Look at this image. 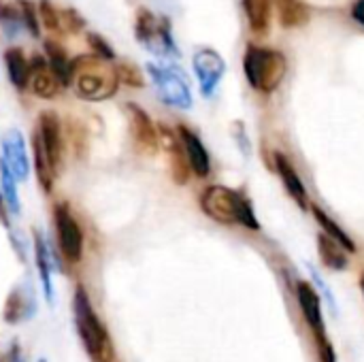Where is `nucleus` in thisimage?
I'll return each mask as SVG.
<instances>
[{"label": "nucleus", "instance_id": "nucleus-1", "mask_svg": "<svg viewBox=\"0 0 364 362\" xmlns=\"http://www.w3.org/2000/svg\"><path fill=\"white\" fill-rule=\"evenodd\" d=\"M79 98L83 100H107L117 87V68L109 66L105 58L81 55L70 64V83Z\"/></svg>", "mask_w": 364, "mask_h": 362}, {"label": "nucleus", "instance_id": "nucleus-2", "mask_svg": "<svg viewBox=\"0 0 364 362\" xmlns=\"http://www.w3.org/2000/svg\"><path fill=\"white\" fill-rule=\"evenodd\" d=\"M200 207L211 220L220 224H241L250 230H260L252 201L239 190L226 186H209L200 196Z\"/></svg>", "mask_w": 364, "mask_h": 362}, {"label": "nucleus", "instance_id": "nucleus-3", "mask_svg": "<svg viewBox=\"0 0 364 362\" xmlns=\"http://www.w3.org/2000/svg\"><path fill=\"white\" fill-rule=\"evenodd\" d=\"M286 68H288V62L282 51L258 47V45H250L245 49L243 73H245L247 83L256 92H264V94L275 92L286 77Z\"/></svg>", "mask_w": 364, "mask_h": 362}, {"label": "nucleus", "instance_id": "nucleus-4", "mask_svg": "<svg viewBox=\"0 0 364 362\" xmlns=\"http://www.w3.org/2000/svg\"><path fill=\"white\" fill-rule=\"evenodd\" d=\"M75 324H77L81 344L85 346L92 361L109 362L111 344H109L107 331L100 324V320L90 303V297L83 288H77V292H75Z\"/></svg>", "mask_w": 364, "mask_h": 362}, {"label": "nucleus", "instance_id": "nucleus-5", "mask_svg": "<svg viewBox=\"0 0 364 362\" xmlns=\"http://www.w3.org/2000/svg\"><path fill=\"white\" fill-rule=\"evenodd\" d=\"M134 34L147 51H151L160 58H177L179 55L177 45L173 41L171 21L166 17H158L147 9H139Z\"/></svg>", "mask_w": 364, "mask_h": 362}, {"label": "nucleus", "instance_id": "nucleus-6", "mask_svg": "<svg viewBox=\"0 0 364 362\" xmlns=\"http://www.w3.org/2000/svg\"><path fill=\"white\" fill-rule=\"evenodd\" d=\"M149 77L156 85L158 98L175 109H190L192 107V92L186 81V77L173 68V66H162V64H147Z\"/></svg>", "mask_w": 364, "mask_h": 362}, {"label": "nucleus", "instance_id": "nucleus-7", "mask_svg": "<svg viewBox=\"0 0 364 362\" xmlns=\"http://www.w3.org/2000/svg\"><path fill=\"white\" fill-rule=\"evenodd\" d=\"M53 222H55V233H58V243L66 260L79 262L83 254V233L68 211L66 205H58L53 211Z\"/></svg>", "mask_w": 364, "mask_h": 362}, {"label": "nucleus", "instance_id": "nucleus-8", "mask_svg": "<svg viewBox=\"0 0 364 362\" xmlns=\"http://www.w3.org/2000/svg\"><path fill=\"white\" fill-rule=\"evenodd\" d=\"M192 64H194V73H196L203 96H207V98L213 96V92L218 90V85L224 77V70H226L224 58L215 49L203 47L194 53Z\"/></svg>", "mask_w": 364, "mask_h": 362}, {"label": "nucleus", "instance_id": "nucleus-9", "mask_svg": "<svg viewBox=\"0 0 364 362\" xmlns=\"http://www.w3.org/2000/svg\"><path fill=\"white\" fill-rule=\"evenodd\" d=\"M124 113L128 117L130 137L134 139L136 147L145 154H154L158 149V132H156V126L149 119V115L134 102H128L124 107Z\"/></svg>", "mask_w": 364, "mask_h": 362}, {"label": "nucleus", "instance_id": "nucleus-10", "mask_svg": "<svg viewBox=\"0 0 364 362\" xmlns=\"http://www.w3.org/2000/svg\"><path fill=\"white\" fill-rule=\"evenodd\" d=\"M2 164L11 171V175L19 181L28 179L30 160L26 154V143L19 130H9L2 137Z\"/></svg>", "mask_w": 364, "mask_h": 362}, {"label": "nucleus", "instance_id": "nucleus-11", "mask_svg": "<svg viewBox=\"0 0 364 362\" xmlns=\"http://www.w3.org/2000/svg\"><path fill=\"white\" fill-rule=\"evenodd\" d=\"M296 297H299L301 312H303L307 324L311 326L316 339H324L326 337V329H324V318H322V305H320L318 290L311 284H307V282H299Z\"/></svg>", "mask_w": 364, "mask_h": 362}, {"label": "nucleus", "instance_id": "nucleus-12", "mask_svg": "<svg viewBox=\"0 0 364 362\" xmlns=\"http://www.w3.org/2000/svg\"><path fill=\"white\" fill-rule=\"evenodd\" d=\"M28 87L38 98H45V100L55 98L58 92H60V87H62L60 79L53 75V70L49 68L47 60H43L41 55L32 58V62H30V81H28Z\"/></svg>", "mask_w": 364, "mask_h": 362}, {"label": "nucleus", "instance_id": "nucleus-13", "mask_svg": "<svg viewBox=\"0 0 364 362\" xmlns=\"http://www.w3.org/2000/svg\"><path fill=\"white\" fill-rule=\"evenodd\" d=\"M179 141L183 145L186 158L190 162V169L198 175V177H207L211 173V160H209V151L205 149L203 141L198 139L196 132H192L186 126H179Z\"/></svg>", "mask_w": 364, "mask_h": 362}, {"label": "nucleus", "instance_id": "nucleus-14", "mask_svg": "<svg viewBox=\"0 0 364 362\" xmlns=\"http://www.w3.org/2000/svg\"><path fill=\"white\" fill-rule=\"evenodd\" d=\"M36 132L41 134L45 147H47V151H49V156H51L53 166L60 171V162H62V128H60L58 115L51 113V111L41 113Z\"/></svg>", "mask_w": 364, "mask_h": 362}, {"label": "nucleus", "instance_id": "nucleus-15", "mask_svg": "<svg viewBox=\"0 0 364 362\" xmlns=\"http://www.w3.org/2000/svg\"><path fill=\"white\" fill-rule=\"evenodd\" d=\"M275 169L288 190V194L292 196V201L301 207V209H307V190H305V183L303 179L299 177V173L294 171L292 162L284 156V154H275Z\"/></svg>", "mask_w": 364, "mask_h": 362}, {"label": "nucleus", "instance_id": "nucleus-16", "mask_svg": "<svg viewBox=\"0 0 364 362\" xmlns=\"http://www.w3.org/2000/svg\"><path fill=\"white\" fill-rule=\"evenodd\" d=\"M32 149H34V169H36V179L45 192H51L53 188V177L58 175V169L51 162V156L41 139V134L34 130L32 132Z\"/></svg>", "mask_w": 364, "mask_h": 362}, {"label": "nucleus", "instance_id": "nucleus-17", "mask_svg": "<svg viewBox=\"0 0 364 362\" xmlns=\"http://www.w3.org/2000/svg\"><path fill=\"white\" fill-rule=\"evenodd\" d=\"M34 312H36V305H34L32 292L28 288H15L6 299L4 320L9 324H17L21 320H28Z\"/></svg>", "mask_w": 364, "mask_h": 362}, {"label": "nucleus", "instance_id": "nucleus-18", "mask_svg": "<svg viewBox=\"0 0 364 362\" xmlns=\"http://www.w3.org/2000/svg\"><path fill=\"white\" fill-rule=\"evenodd\" d=\"M164 132V145L168 149V158H171V173H173V179L177 183H186L190 179V162L186 158V151H183V145L177 137H173L166 128H162Z\"/></svg>", "mask_w": 364, "mask_h": 362}, {"label": "nucleus", "instance_id": "nucleus-19", "mask_svg": "<svg viewBox=\"0 0 364 362\" xmlns=\"http://www.w3.org/2000/svg\"><path fill=\"white\" fill-rule=\"evenodd\" d=\"M279 23L284 28H301L309 21L311 11L305 0H275Z\"/></svg>", "mask_w": 364, "mask_h": 362}, {"label": "nucleus", "instance_id": "nucleus-20", "mask_svg": "<svg viewBox=\"0 0 364 362\" xmlns=\"http://www.w3.org/2000/svg\"><path fill=\"white\" fill-rule=\"evenodd\" d=\"M275 0H243V9L250 21V28L256 34H264L271 26V11Z\"/></svg>", "mask_w": 364, "mask_h": 362}, {"label": "nucleus", "instance_id": "nucleus-21", "mask_svg": "<svg viewBox=\"0 0 364 362\" xmlns=\"http://www.w3.org/2000/svg\"><path fill=\"white\" fill-rule=\"evenodd\" d=\"M4 64H6V73L11 83L17 90H26L28 81H30V62L26 60L21 49H9L4 53Z\"/></svg>", "mask_w": 364, "mask_h": 362}, {"label": "nucleus", "instance_id": "nucleus-22", "mask_svg": "<svg viewBox=\"0 0 364 362\" xmlns=\"http://www.w3.org/2000/svg\"><path fill=\"white\" fill-rule=\"evenodd\" d=\"M318 254L322 258V262L333 269V271H343L348 269V256H346V250L343 245H339L335 239H331L326 233H322L318 237Z\"/></svg>", "mask_w": 364, "mask_h": 362}, {"label": "nucleus", "instance_id": "nucleus-23", "mask_svg": "<svg viewBox=\"0 0 364 362\" xmlns=\"http://www.w3.org/2000/svg\"><path fill=\"white\" fill-rule=\"evenodd\" d=\"M34 260L38 267V275H41V286H43V294L47 299V303H53V284H51V258L47 252L45 241L41 239V235H34Z\"/></svg>", "mask_w": 364, "mask_h": 362}, {"label": "nucleus", "instance_id": "nucleus-24", "mask_svg": "<svg viewBox=\"0 0 364 362\" xmlns=\"http://www.w3.org/2000/svg\"><path fill=\"white\" fill-rule=\"evenodd\" d=\"M314 218H316V222L322 226V230L331 237V239H335L339 245H343V250L346 252H350V254H354L356 252V245H354V241H352V237L322 209V207H318V205H314Z\"/></svg>", "mask_w": 364, "mask_h": 362}, {"label": "nucleus", "instance_id": "nucleus-25", "mask_svg": "<svg viewBox=\"0 0 364 362\" xmlns=\"http://www.w3.org/2000/svg\"><path fill=\"white\" fill-rule=\"evenodd\" d=\"M45 51H47V64L49 68L53 70V75L60 79L62 85H68L70 83V60L64 51L62 45H58L55 41H47L45 43Z\"/></svg>", "mask_w": 364, "mask_h": 362}, {"label": "nucleus", "instance_id": "nucleus-26", "mask_svg": "<svg viewBox=\"0 0 364 362\" xmlns=\"http://www.w3.org/2000/svg\"><path fill=\"white\" fill-rule=\"evenodd\" d=\"M0 190L2 196L9 205V209L13 213H19V196H17V186H15V177L11 175V171L0 162Z\"/></svg>", "mask_w": 364, "mask_h": 362}, {"label": "nucleus", "instance_id": "nucleus-27", "mask_svg": "<svg viewBox=\"0 0 364 362\" xmlns=\"http://www.w3.org/2000/svg\"><path fill=\"white\" fill-rule=\"evenodd\" d=\"M0 23H2V28H4L9 34L19 32V28L23 26L19 6H11V4H6L4 0H0Z\"/></svg>", "mask_w": 364, "mask_h": 362}, {"label": "nucleus", "instance_id": "nucleus-28", "mask_svg": "<svg viewBox=\"0 0 364 362\" xmlns=\"http://www.w3.org/2000/svg\"><path fill=\"white\" fill-rule=\"evenodd\" d=\"M17 6H19V13H21L26 30L32 36H38V13H36L34 4L30 0H17Z\"/></svg>", "mask_w": 364, "mask_h": 362}, {"label": "nucleus", "instance_id": "nucleus-29", "mask_svg": "<svg viewBox=\"0 0 364 362\" xmlns=\"http://www.w3.org/2000/svg\"><path fill=\"white\" fill-rule=\"evenodd\" d=\"M38 17H41V21L45 23V28L49 32H60V26H62L60 23V11H55L49 0H41V4H38Z\"/></svg>", "mask_w": 364, "mask_h": 362}, {"label": "nucleus", "instance_id": "nucleus-30", "mask_svg": "<svg viewBox=\"0 0 364 362\" xmlns=\"http://www.w3.org/2000/svg\"><path fill=\"white\" fill-rule=\"evenodd\" d=\"M117 79H119V83L130 85V87H143L145 85L141 70L136 66L128 64V62H124V64L117 66Z\"/></svg>", "mask_w": 364, "mask_h": 362}, {"label": "nucleus", "instance_id": "nucleus-31", "mask_svg": "<svg viewBox=\"0 0 364 362\" xmlns=\"http://www.w3.org/2000/svg\"><path fill=\"white\" fill-rule=\"evenodd\" d=\"M60 23H64V28L68 32H79L85 21L75 9H64V11H60Z\"/></svg>", "mask_w": 364, "mask_h": 362}, {"label": "nucleus", "instance_id": "nucleus-32", "mask_svg": "<svg viewBox=\"0 0 364 362\" xmlns=\"http://www.w3.org/2000/svg\"><path fill=\"white\" fill-rule=\"evenodd\" d=\"M0 362H26L17 341H9V344L0 346Z\"/></svg>", "mask_w": 364, "mask_h": 362}, {"label": "nucleus", "instance_id": "nucleus-33", "mask_svg": "<svg viewBox=\"0 0 364 362\" xmlns=\"http://www.w3.org/2000/svg\"><path fill=\"white\" fill-rule=\"evenodd\" d=\"M87 41H90V47L94 49V53H96L98 58H105V60H113V58H115L113 49L105 43V38H102V36H98V34H90V36H87Z\"/></svg>", "mask_w": 364, "mask_h": 362}, {"label": "nucleus", "instance_id": "nucleus-34", "mask_svg": "<svg viewBox=\"0 0 364 362\" xmlns=\"http://www.w3.org/2000/svg\"><path fill=\"white\" fill-rule=\"evenodd\" d=\"M318 352H320V361L322 362H337L335 350H333V346H331V341L326 337L318 339Z\"/></svg>", "mask_w": 364, "mask_h": 362}, {"label": "nucleus", "instance_id": "nucleus-35", "mask_svg": "<svg viewBox=\"0 0 364 362\" xmlns=\"http://www.w3.org/2000/svg\"><path fill=\"white\" fill-rule=\"evenodd\" d=\"M352 17H354L360 26H364V0H356V2H354V6H352Z\"/></svg>", "mask_w": 364, "mask_h": 362}, {"label": "nucleus", "instance_id": "nucleus-36", "mask_svg": "<svg viewBox=\"0 0 364 362\" xmlns=\"http://www.w3.org/2000/svg\"><path fill=\"white\" fill-rule=\"evenodd\" d=\"M360 288H363V294H364V273L360 275Z\"/></svg>", "mask_w": 364, "mask_h": 362}, {"label": "nucleus", "instance_id": "nucleus-37", "mask_svg": "<svg viewBox=\"0 0 364 362\" xmlns=\"http://www.w3.org/2000/svg\"><path fill=\"white\" fill-rule=\"evenodd\" d=\"M41 362H45V361H41Z\"/></svg>", "mask_w": 364, "mask_h": 362}, {"label": "nucleus", "instance_id": "nucleus-38", "mask_svg": "<svg viewBox=\"0 0 364 362\" xmlns=\"http://www.w3.org/2000/svg\"><path fill=\"white\" fill-rule=\"evenodd\" d=\"M0 201H2V198H0Z\"/></svg>", "mask_w": 364, "mask_h": 362}]
</instances>
